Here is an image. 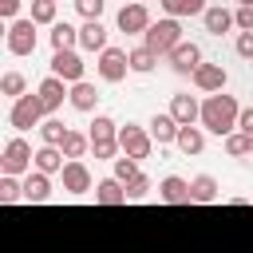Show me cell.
I'll return each mask as SVG.
<instances>
[{"label":"cell","mask_w":253,"mask_h":253,"mask_svg":"<svg viewBox=\"0 0 253 253\" xmlns=\"http://www.w3.org/2000/svg\"><path fill=\"white\" fill-rule=\"evenodd\" d=\"M59 150H63V158H67V162H83V154L91 150V138H87L83 130H67V138H63V146H59Z\"/></svg>","instance_id":"cell-27"},{"label":"cell","mask_w":253,"mask_h":253,"mask_svg":"<svg viewBox=\"0 0 253 253\" xmlns=\"http://www.w3.org/2000/svg\"><path fill=\"white\" fill-rule=\"evenodd\" d=\"M170 115H174L178 126H198L202 123V103L194 95H174L170 99Z\"/></svg>","instance_id":"cell-16"},{"label":"cell","mask_w":253,"mask_h":253,"mask_svg":"<svg viewBox=\"0 0 253 253\" xmlns=\"http://www.w3.org/2000/svg\"><path fill=\"white\" fill-rule=\"evenodd\" d=\"M217 194H221V186H217L213 174L190 178V206H210V202H217Z\"/></svg>","instance_id":"cell-19"},{"label":"cell","mask_w":253,"mask_h":253,"mask_svg":"<svg viewBox=\"0 0 253 253\" xmlns=\"http://www.w3.org/2000/svg\"><path fill=\"white\" fill-rule=\"evenodd\" d=\"M95 71H99L103 83H123L126 71H130V51H123V47L99 51V55H95Z\"/></svg>","instance_id":"cell-6"},{"label":"cell","mask_w":253,"mask_h":253,"mask_svg":"<svg viewBox=\"0 0 253 253\" xmlns=\"http://www.w3.org/2000/svg\"><path fill=\"white\" fill-rule=\"evenodd\" d=\"M55 12H59V4L55 0H32V24H59L55 20Z\"/></svg>","instance_id":"cell-33"},{"label":"cell","mask_w":253,"mask_h":253,"mask_svg":"<svg viewBox=\"0 0 253 253\" xmlns=\"http://www.w3.org/2000/svg\"><path fill=\"white\" fill-rule=\"evenodd\" d=\"M138 4H146V0H138Z\"/></svg>","instance_id":"cell-41"},{"label":"cell","mask_w":253,"mask_h":253,"mask_svg":"<svg viewBox=\"0 0 253 253\" xmlns=\"http://www.w3.org/2000/svg\"><path fill=\"white\" fill-rule=\"evenodd\" d=\"M237 115H241V103L233 95L217 91V95H206L202 99V123L198 126L210 130V134H217V138H229L237 130Z\"/></svg>","instance_id":"cell-1"},{"label":"cell","mask_w":253,"mask_h":253,"mask_svg":"<svg viewBox=\"0 0 253 253\" xmlns=\"http://www.w3.org/2000/svg\"><path fill=\"white\" fill-rule=\"evenodd\" d=\"M233 47H237V55H241V59H253V32H241Z\"/></svg>","instance_id":"cell-38"},{"label":"cell","mask_w":253,"mask_h":253,"mask_svg":"<svg viewBox=\"0 0 253 253\" xmlns=\"http://www.w3.org/2000/svg\"><path fill=\"white\" fill-rule=\"evenodd\" d=\"M47 67H51L47 75H55V79H63V83H83V71H87L79 47H75V51H51V63H47Z\"/></svg>","instance_id":"cell-9"},{"label":"cell","mask_w":253,"mask_h":253,"mask_svg":"<svg viewBox=\"0 0 253 253\" xmlns=\"http://www.w3.org/2000/svg\"><path fill=\"white\" fill-rule=\"evenodd\" d=\"M0 202H24V182L12 174H0Z\"/></svg>","instance_id":"cell-34"},{"label":"cell","mask_w":253,"mask_h":253,"mask_svg":"<svg viewBox=\"0 0 253 253\" xmlns=\"http://www.w3.org/2000/svg\"><path fill=\"white\" fill-rule=\"evenodd\" d=\"M36 43H40V24H32V16L8 24V32H4V47H8V55H32Z\"/></svg>","instance_id":"cell-4"},{"label":"cell","mask_w":253,"mask_h":253,"mask_svg":"<svg viewBox=\"0 0 253 253\" xmlns=\"http://www.w3.org/2000/svg\"><path fill=\"white\" fill-rule=\"evenodd\" d=\"M225 154H229V158H253V138L241 134V130H233V134L225 138Z\"/></svg>","instance_id":"cell-31"},{"label":"cell","mask_w":253,"mask_h":253,"mask_svg":"<svg viewBox=\"0 0 253 253\" xmlns=\"http://www.w3.org/2000/svg\"><path fill=\"white\" fill-rule=\"evenodd\" d=\"M202 24H206V32L210 36H225V32H233L237 24H233V12L229 8H221V4H210L206 12H202Z\"/></svg>","instance_id":"cell-20"},{"label":"cell","mask_w":253,"mask_h":253,"mask_svg":"<svg viewBox=\"0 0 253 253\" xmlns=\"http://www.w3.org/2000/svg\"><path fill=\"white\" fill-rule=\"evenodd\" d=\"M237 130L253 138V107H241V115H237Z\"/></svg>","instance_id":"cell-39"},{"label":"cell","mask_w":253,"mask_h":253,"mask_svg":"<svg viewBox=\"0 0 253 253\" xmlns=\"http://www.w3.org/2000/svg\"><path fill=\"white\" fill-rule=\"evenodd\" d=\"M36 95L43 99V111H47V119L63 107V99H71V83H63V79H55V75H47L40 87H36Z\"/></svg>","instance_id":"cell-13"},{"label":"cell","mask_w":253,"mask_h":253,"mask_svg":"<svg viewBox=\"0 0 253 253\" xmlns=\"http://www.w3.org/2000/svg\"><path fill=\"white\" fill-rule=\"evenodd\" d=\"M158 198L170 202V206H190V182L178 178V174H166V178L158 182Z\"/></svg>","instance_id":"cell-18"},{"label":"cell","mask_w":253,"mask_h":253,"mask_svg":"<svg viewBox=\"0 0 253 253\" xmlns=\"http://www.w3.org/2000/svg\"><path fill=\"white\" fill-rule=\"evenodd\" d=\"M142 43L158 55V59H166L178 43H182V20H174V16H162V20H154L150 28H146V36H142Z\"/></svg>","instance_id":"cell-2"},{"label":"cell","mask_w":253,"mask_h":253,"mask_svg":"<svg viewBox=\"0 0 253 253\" xmlns=\"http://www.w3.org/2000/svg\"><path fill=\"white\" fill-rule=\"evenodd\" d=\"M158 67V55L146 47V43H138V47H130V71L134 75H150Z\"/></svg>","instance_id":"cell-28"},{"label":"cell","mask_w":253,"mask_h":253,"mask_svg":"<svg viewBox=\"0 0 253 253\" xmlns=\"http://www.w3.org/2000/svg\"><path fill=\"white\" fill-rule=\"evenodd\" d=\"M166 63H170V71H174V75H194V71H198L206 59H202V47H198V43L182 40V43H178V47L166 55Z\"/></svg>","instance_id":"cell-10"},{"label":"cell","mask_w":253,"mask_h":253,"mask_svg":"<svg viewBox=\"0 0 253 253\" xmlns=\"http://www.w3.org/2000/svg\"><path fill=\"white\" fill-rule=\"evenodd\" d=\"M233 24H237V32H253V8H237Z\"/></svg>","instance_id":"cell-37"},{"label":"cell","mask_w":253,"mask_h":253,"mask_svg":"<svg viewBox=\"0 0 253 253\" xmlns=\"http://www.w3.org/2000/svg\"><path fill=\"white\" fill-rule=\"evenodd\" d=\"M107 36H111V32H107V24H103V20H83V28H79V47L99 55V51H107V47H111V43H107Z\"/></svg>","instance_id":"cell-15"},{"label":"cell","mask_w":253,"mask_h":253,"mask_svg":"<svg viewBox=\"0 0 253 253\" xmlns=\"http://www.w3.org/2000/svg\"><path fill=\"white\" fill-rule=\"evenodd\" d=\"M237 8H253V0H237Z\"/></svg>","instance_id":"cell-40"},{"label":"cell","mask_w":253,"mask_h":253,"mask_svg":"<svg viewBox=\"0 0 253 253\" xmlns=\"http://www.w3.org/2000/svg\"><path fill=\"white\" fill-rule=\"evenodd\" d=\"M51 51H75L79 47V28L75 24H67V20H59V24H51Z\"/></svg>","instance_id":"cell-21"},{"label":"cell","mask_w":253,"mask_h":253,"mask_svg":"<svg viewBox=\"0 0 253 253\" xmlns=\"http://www.w3.org/2000/svg\"><path fill=\"white\" fill-rule=\"evenodd\" d=\"M111 178H119L123 186H130L134 178H142V170H138V162H134V158L119 154V158H115V174H111Z\"/></svg>","instance_id":"cell-32"},{"label":"cell","mask_w":253,"mask_h":253,"mask_svg":"<svg viewBox=\"0 0 253 253\" xmlns=\"http://www.w3.org/2000/svg\"><path fill=\"white\" fill-rule=\"evenodd\" d=\"M47 198H51V178L40 174V170L24 174V202H28V206H43Z\"/></svg>","instance_id":"cell-17"},{"label":"cell","mask_w":253,"mask_h":253,"mask_svg":"<svg viewBox=\"0 0 253 253\" xmlns=\"http://www.w3.org/2000/svg\"><path fill=\"white\" fill-rule=\"evenodd\" d=\"M67 130H71V126H63L59 119H43V123H40V142H43V146H63Z\"/></svg>","instance_id":"cell-30"},{"label":"cell","mask_w":253,"mask_h":253,"mask_svg":"<svg viewBox=\"0 0 253 253\" xmlns=\"http://www.w3.org/2000/svg\"><path fill=\"white\" fill-rule=\"evenodd\" d=\"M146 126H150V138H154L158 146H174V142H178V130H182V126L174 123L170 111H154Z\"/></svg>","instance_id":"cell-14"},{"label":"cell","mask_w":253,"mask_h":253,"mask_svg":"<svg viewBox=\"0 0 253 253\" xmlns=\"http://www.w3.org/2000/svg\"><path fill=\"white\" fill-rule=\"evenodd\" d=\"M63 166H67V162H63V150H59V146H43V142L36 146V170H40V174L51 178V174H63Z\"/></svg>","instance_id":"cell-22"},{"label":"cell","mask_w":253,"mask_h":253,"mask_svg":"<svg viewBox=\"0 0 253 253\" xmlns=\"http://www.w3.org/2000/svg\"><path fill=\"white\" fill-rule=\"evenodd\" d=\"M75 111H83V115H91L95 107H99V91H95V83H71V99H67Z\"/></svg>","instance_id":"cell-24"},{"label":"cell","mask_w":253,"mask_h":253,"mask_svg":"<svg viewBox=\"0 0 253 253\" xmlns=\"http://www.w3.org/2000/svg\"><path fill=\"white\" fill-rule=\"evenodd\" d=\"M146 194H150V178H146V174L126 186V202H138V198H146Z\"/></svg>","instance_id":"cell-36"},{"label":"cell","mask_w":253,"mask_h":253,"mask_svg":"<svg viewBox=\"0 0 253 253\" xmlns=\"http://www.w3.org/2000/svg\"><path fill=\"white\" fill-rule=\"evenodd\" d=\"M43 119H47V111H43V99H40L36 91H28L24 99H16V103H12V111H8V123H12L20 134H24V130H32V126L40 130V123H43Z\"/></svg>","instance_id":"cell-5"},{"label":"cell","mask_w":253,"mask_h":253,"mask_svg":"<svg viewBox=\"0 0 253 253\" xmlns=\"http://www.w3.org/2000/svg\"><path fill=\"white\" fill-rule=\"evenodd\" d=\"M119 146H123V154H126V158L142 162V158H150V150H154V138H150V130H146V126H134V123H126V126H119Z\"/></svg>","instance_id":"cell-7"},{"label":"cell","mask_w":253,"mask_h":253,"mask_svg":"<svg viewBox=\"0 0 253 253\" xmlns=\"http://www.w3.org/2000/svg\"><path fill=\"white\" fill-rule=\"evenodd\" d=\"M75 12H79L83 20H103V12H107V0H75Z\"/></svg>","instance_id":"cell-35"},{"label":"cell","mask_w":253,"mask_h":253,"mask_svg":"<svg viewBox=\"0 0 253 253\" xmlns=\"http://www.w3.org/2000/svg\"><path fill=\"white\" fill-rule=\"evenodd\" d=\"M55 4H59V0H55Z\"/></svg>","instance_id":"cell-42"},{"label":"cell","mask_w":253,"mask_h":253,"mask_svg":"<svg viewBox=\"0 0 253 253\" xmlns=\"http://www.w3.org/2000/svg\"><path fill=\"white\" fill-rule=\"evenodd\" d=\"M158 8L166 16H174V20H182V16H202L210 4L206 0H158Z\"/></svg>","instance_id":"cell-26"},{"label":"cell","mask_w":253,"mask_h":253,"mask_svg":"<svg viewBox=\"0 0 253 253\" xmlns=\"http://www.w3.org/2000/svg\"><path fill=\"white\" fill-rule=\"evenodd\" d=\"M59 178H63V190H67L71 198H83V194H91V190H95V178H91L87 162H67Z\"/></svg>","instance_id":"cell-11"},{"label":"cell","mask_w":253,"mask_h":253,"mask_svg":"<svg viewBox=\"0 0 253 253\" xmlns=\"http://www.w3.org/2000/svg\"><path fill=\"white\" fill-rule=\"evenodd\" d=\"M0 95L12 99V103L24 99V95H28V79H24L20 71H4V75H0Z\"/></svg>","instance_id":"cell-29"},{"label":"cell","mask_w":253,"mask_h":253,"mask_svg":"<svg viewBox=\"0 0 253 253\" xmlns=\"http://www.w3.org/2000/svg\"><path fill=\"white\" fill-rule=\"evenodd\" d=\"M36 170V150H32V142L28 138H8L4 142V150H0V174H12V178H20V174H32Z\"/></svg>","instance_id":"cell-3"},{"label":"cell","mask_w":253,"mask_h":253,"mask_svg":"<svg viewBox=\"0 0 253 253\" xmlns=\"http://www.w3.org/2000/svg\"><path fill=\"white\" fill-rule=\"evenodd\" d=\"M95 202L99 206H126V186L119 178H103V182H95Z\"/></svg>","instance_id":"cell-23"},{"label":"cell","mask_w":253,"mask_h":253,"mask_svg":"<svg viewBox=\"0 0 253 253\" xmlns=\"http://www.w3.org/2000/svg\"><path fill=\"white\" fill-rule=\"evenodd\" d=\"M154 20H150V8L146 4H138V0H130V4H123L119 8V16H115V28L123 32V36H146V28H150Z\"/></svg>","instance_id":"cell-8"},{"label":"cell","mask_w":253,"mask_h":253,"mask_svg":"<svg viewBox=\"0 0 253 253\" xmlns=\"http://www.w3.org/2000/svg\"><path fill=\"white\" fill-rule=\"evenodd\" d=\"M174 146H178V150H182L186 158H198V154L206 150V130H202V126H182V130H178V142H174Z\"/></svg>","instance_id":"cell-25"},{"label":"cell","mask_w":253,"mask_h":253,"mask_svg":"<svg viewBox=\"0 0 253 253\" xmlns=\"http://www.w3.org/2000/svg\"><path fill=\"white\" fill-rule=\"evenodd\" d=\"M190 79H194V87H198L202 95H217V91H225V83H229V75H225L221 63H202Z\"/></svg>","instance_id":"cell-12"}]
</instances>
